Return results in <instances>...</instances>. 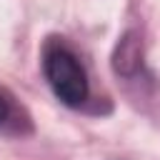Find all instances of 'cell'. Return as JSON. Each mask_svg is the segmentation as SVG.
<instances>
[{
	"instance_id": "cell-1",
	"label": "cell",
	"mask_w": 160,
	"mask_h": 160,
	"mask_svg": "<svg viewBox=\"0 0 160 160\" xmlns=\"http://www.w3.org/2000/svg\"><path fill=\"white\" fill-rule=\"evenodd\" d=\"M42 72L55 92L58 100H62L70 108H78L88 100V75L75 58L72 50H68L60 42H52L42 52Z\"/></svg>"
},
{
	"instance_id": "cell-2",
	"label": "cell",
	"mask_w": 160,
	"mask_h": 160,
	"mask_svg": "<svg viewBox=\"0 0 160 160\" xmlns=\"http://www.w3.org/2000/svg\"><path fill=\"white\" fill-rule=\"evenodd\" d=\"M5 118H8V100L0 95V122H2Z\"/></svg>"
}]
</instances>
